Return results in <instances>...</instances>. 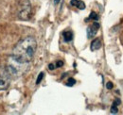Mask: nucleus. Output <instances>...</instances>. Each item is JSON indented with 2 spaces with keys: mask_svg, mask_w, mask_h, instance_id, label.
<instances>
[{
  "mask_svg": "<svg viewBox=\"0 0 123 115\" xmlns=\"http://www.w3.org/2000/svg\"><path fill=\"white\" fill-rule=\"evenodd\" d=\"M28 63H21V62L17 61L11 56L6 69L11 75H23V73L26 71V65Z\"/></svg>",
  "mask_w": 123,
  "mask_h": 115,
  "instance_id": "f03ea898",
  "label": "nucleus"
},
{
  "mask_svg": "<svg viewBox=\"0 0 123 115\" xmlns=\"http://www.w3.org/2000/svg\"><path fill=\"white\" fill-rule=\"evenodd\" d=\"M43 77H44V73H40V74H39V75H38V77H37L36 84H39V83L41 82V80L43 79Z\"/></svg>",
  "mask_w": 123,
  "mask_h": 115,
  "instance_id": "f8f14e48",
  "label": "nucleus"
},
{
  "mask_svg": "<svg viewBox=\"0 0 123 115\" xmlns=\"http://www.w3.org/2000/svg\"><path fill=\"white\" fill-rule=\"evenodd\" d=\"M48 68H49V70H54V69H55V66H54V64L50 63V64L48 65Z\"/></svg>",
  "mask_w": 123,
  "mask_h": 115,
  "instance_id": "2eb2a0df",
  "label": "nucleus"
},
{
  "mask_svg": "<svg viewBox=\"0 0 123 115\" xmlns=\"http://www.w3.org/2000/svg\"><path fill=\"white\" fill-rule=\"evenodd\" d=\"M98 29H99V24H98L97 21H95L93 24H91V25L87 28V37H88V39L93 38V37L98 33Z\"/></svg>",
  "mask_w": 123,
  "mask_h": 115,
  "instance_id": "39448f33",
  "label": "nucleus"
},
{
  "mask_svg": "<svg viewBox=\"0 0 123 115\" xmlns=\"http://www.w3.org/2000/svg\"><path fill=\"white\" fill-rule=\"evenodd\" d=\"M62 65H63V62L61 61V60H60V61H58V62L56 63V67H62Z\"/></svg>",
  "mask_w": 123,
  "mask_h": 115,
  "instance_id": "4468645a",
  "label": "nucleus"
},
{
  "mask_svg": "<svg viewBox=\"0 0 123 115\" xmlns=\"http://www.w3.org/2000/svg\"><path fill=\"white\" fill-rule=\"evenodd\" d=\"M31 16V6L29 0H21L19 4L18 17L21 20H29Z\"/></svg>",
  "mask_w": 123,
  "mask_h": 115,
  "instance_id": "7ed1b4c3",
  "label": "nucleus"
},
{
  "mask_svg": "<svg viewBox=\"0 0 123 115\" xmlns=\"http://www.w3.org/2000/svg\"><path fill=\"white\" fill-rule=\"evenodd\" d=\"M101 47V42L99 39H95L91 43V45H90V48L92 51H96V50H98L99 48Z\"/></svg>",
  "mask_w": 123,
  "mask_h": 115,
  "instance_id": "6e6552de",
  "label": "nucleus"
},
{
  "mask_svg": "<svg viewBox=\"0 0 123 115\" xmlns=\"http://www.w3.org/2000/svg\"><path fill=\"white\" fill-rule=\"evenodd\" d=\"M75 83H76V80H75L74 78H69V79H68V81L66 82V85H67V86H69V87H71V86H73Z\"/></svg>",
  "mask_w": 123,
  "mask_h": 115,
  "instance_id": "9b49d317",
  "label": "nucleus"
},
{
  "mask_svg": "<svg viewBox=\"0 0 123 115\" xmlns=\"http://www.w3.org/2000/svg\"><path fill=\"white\" fill-rule=\"evenodd\" d=\"M106 88H107L108 90H111L113 88V83L112 82H108L107 84H106Z\"/></svg>",
  "mask_w": 123,
  "mask_h": 115,
  "instance_id": "ddd939ff",
  "label": "nucleus"
},
{
  "mask_svg": "<svg viewBox=\"0 0 123 115\" xmlns=\"http://www.w3.org/2000/svg\"><path fill=\"white\" fill-rule=\"evenodd\" d=\"M62 36H63V40L64 42L68 43V42H71L73 40V32L71 30H65L63 33H62Z\"/></svg>",
  "mask_w": 123,
  "mask_h": 115,
  "instance_id": "0eeeda50",
  "label": "nucleus"
},
{
  "mask_svg": "<svg viewBox=\"0 0 123 115\" xmlns=\"http://www.w3.org/2000/svg\"><path fill=\"white\" fill-rule=\"evenodd\" d=\"M70 5L73 6V7H76L79 10H84L85 9L84 2H82L80 0H71L70 1Z\"/></svg>",
  "mask_w": 123,
  "mask_h": 115,
  "instance_id": "423d86ee",
  "label": "nucleus"
},
{
  "mask_svg": "<svg viewBox=\"0 0 123 115\" xmlns=\"http://www.w3.org/2000/svg\"><path fill=\"white\" fill-rule=\"evenodd\" d=\"M10 76H11V75L7 71V69L0 72V91H5L9 88Z\"/></svg>",
  "mask_w": 123,
  "mask_h": 115,
  "instance_id": "20e7f679",
  "label": "nucleus"
},
{
  "mask_svg": "<svg viewBox=\"0 0 123 115\" xmlns=\"http://www.w3.org/2000/svg\"><path fill=\"white\" fill-rule=\"evenodd\" d=\"M120 104V100L118 99V98H117L116 100L114 101V103H113V105H112V108H111V113H117V111H118V109H117V107H118V105Z\"/></svg>",
  "mask_w": 123,
  "mask_h": 115,
  "instance_id": "1a4fd4ad",
  "label": "nucleus"
},
{
  "mask_svg": "<svg viewBox=\"0 0 123 115\" xmlns=\"http://www.w3.org/2000/svg\"><path fill=\"white\" fill-rule=\"evenodd\" d=\"M36 48V40L32 36L26 37L23 40L19 41L15 45V47L12 50V57L21 63H29L34 57Z\"/></svg>",
  "mask_w": 123,
  "mask_h": 115,
  "instance_id": "f257e3e1",
  "label": "nucleus"
},
{
  "mask_svg": "<svg viewBox=\"0 0 123 115\" xmlns=\"http://www.w3.org/2000/svg\"><path fill=\"white\" fill-rule=\"evenodd\" d=\"M59 2H60V0H54V3H55V4H58Z\"/></svg>",
  "mask_w": 123,
  "mask_h": 115,
  "instance_id": "dca6fc26",
  "label": "nucleus"
},
{
  "mask_svg": "<svg viewBox=\"0 0 123 115\" xmlns=\"http://www.w3.org/2000/svg\"><path fill=\"white\" fill-rule=\"evenodd\" d=\"M87 20H94V21H98V14H97L96 12H92L90 13V15H89V17H88V19H87Z\"/></svg>",
  "mask_w": 123,
  "mask_h": 115,
  "instance_id": "9d476101",
  "label": "nucleus"
}]
</instances>
